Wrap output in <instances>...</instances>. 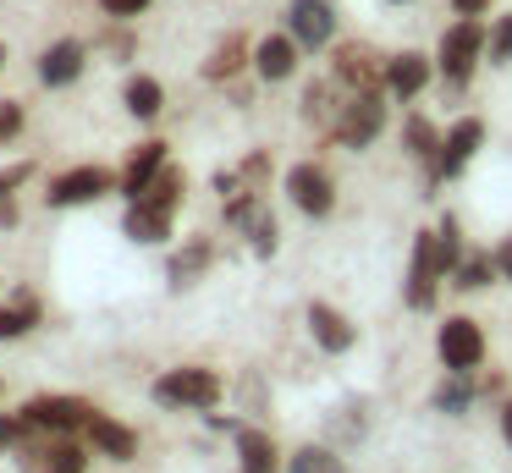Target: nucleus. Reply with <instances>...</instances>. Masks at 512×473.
Listing matches in <instances>:
<instances>
[{
  "instance_id": "obj_37",
  "label": "nucleus",
  "mask_w": 512,
  "mask_h": 473,
  "mask_svg": "<svg viewBox=\"0 0 512 473\" xmlns=\"http://www.w3.org/2000/svg\"><path fill=\"white\" fill-rule=\"evenodd\" d=\"M452 11H457V17H485L490 0H452Z\"/></svg>"
},
{
  "instance_id": "obj_39",
  "label": "nucleus",
  "mask_w": 512,
  "mask_h": 473,
  "mask_svg": "<svg viewBox=\"0 0 512 473\" xmlns=\"http://www.w3.org/2000/svg\"><path fill=\"white\" fill-rule=\"evenodd\" d=\"M501 435H507V446H512V402L501 407Z\"/></svg>"
},
{
  "instance_id": "obj_8",
  "label": "nucleus",
  "mask_w": 512,
  "mask_h": 473,
  "mask_svg": "<svg viewBox=\"0 0 512 473\" xmlns=\"http://www.w3.org/2000/svg\"><path fill=\"white\" fill-rule=\"evenodd\" d=\"M287 193H292V204H298L303 215H314V220H325L336 209V182H331V171L314 165V160H303V165L287 171Z\"/></svg>"
},
{
  "instance_id": "obj_34",
  "label": "nucleus",
  "mask_w": 512,
  "mask_h": 473,
  "mask_svg": "<svg viewBox=\"0 0 512 473\" xmlns=\"http://www.w3.org/2000/svg\"><path fill=\"white\" fill-rule=\"evenodd\" d=\"M28 171H34L28 160H17V165H6V171H0V204H12V193L28 182Z\"/></svg>"
},
{
  "instance_id": "obj_12",
  "label": "nucleus",
  "mask_w": 512,
  "mask_h": 473,
  "mask_svg": "<svg viewBox=\"0 0 512 473\" xmlns=\"http://www.w3.org/2000/svg\"><path fill=\"white\" fill-rule=\"evenodd\" d=\"M435 281H441V264H435V231H419V242H413V264H408V308H430L435 303Z\"/></svg>"
},
{
  "instance_id": "obj_19",
  "label": "nucleus",
  "mask_w": 512,
  "mask_h": 473,
  "mask_svg": "<svg viewBox=\"0 0 512 473\" xmlns=\"http://www.w3.org/2000/svg\"><path fill=\"white\" fill-rule=\"evenodd\" d=\"M309 330H314V341H320L325 352H347V347H353V325H347V314H342V308H331V303H309Z\"/></svg>"
},
{
  "instance_id": "obj_21",
  "label": "nucleus",
  "mask_w": 512,
  "mask_h": 473,
  "mask_svg": "<svg viewBox=\"0 0 512 473\" xmlns=\"http://www.w3.org/2000/svg\"><path fill=\"white\" fill-rule=\"evenodd\" d=\"M89 440L105 451V457H116V462H133V457H138V435H133L127 424H116V418H105V413H94Z\"/></svg>"
},
{
  "instance_id": "obj_2",
  "label": "nucleus",
  "mask_w": 512,
  "mask_h": 473,
  "mask_svg": "<svg viewBox=\"0 0 512 473\" xmlns=\"http://www.w3.org/2000/svg\"><path fill=\"white\" fill-rule=\"evenodd\" d=\"M221 374L215 369H199V363H182V369H166L155 380V402H171V407H215L221 402Z\"/></svg>"
},
{
  "instance_id": "obj_27",
  "label": "nucleus",
  "mask_w": 512,
  "mask_h": 473,
  "mask_svg": "<svg viewBox=\"0 0 512 473\" xmlns=\"http://www.w3.org/2000/svg\"><path fill=\"white\" fill-rule=\"evenodd\" d=\"M402 143H408L413 160H430V165H435V154H441V132H435L424 116H408V127H402Z\"/></svg>"
},
{
  "instance_id": "obj_35",
  "label": "nucleus",
  "mask_w": 512,
  "mask_h": 473,
  "mask_svg": "<svg viewBox=\"0 0 512 473\" xmlns=\"http://www.w3.org/2000/svg\"><path fill=\"white\" fill-rule=\"evenodd\" d=\"M17 132H23V105H17V99H6V105H0V143H12Z\"/></svg>"
},
{
  "instance_id": "obj_29",
  "label": "nucleus",
  "mask_w": 512,
  "mask_h": 473,
  "mask_svg": "<svg viewBox=\"0 0 512 473\" xmlns=\"http://www.w3.org/2000/svg\"><path fill=\"white\" fill-rule=\"evenodd\" d=\"M457 259H463V237H457V220L446 215L441 226H435V264H441V275H452Z\"/></svg>"
},
{
  "instance_id": "obj_24",
  "label": "nucleus",
  "mask_w": 512,
  "mask_h": 473,
  "mask_svg": "<svg viewBox=\"0 0 512 473\" xmlns=\"http://www.w3.org/2000/svg\"><path fill=\"white\" fill-rule=\"evenodd\" d=\"M204 270H210V242H204V237H193L188 248H182L177 259H171V286H177V292H188V286L199 281Z\"/></svg>"
},
{
  "instance_id": "obj_14",
  "label": "nucleus",
  "mask_w": 512,
  "mask_h": 473,
  "mask_svg": "<svg viewBox=\"0 0 512 473\" xmlns=\"http://www.w3.org/2000/svg\"><path fill=\"white\" fill-rule=\"evenodd\" d=\"M83 61H89L83 39H56L45 55H39V83H50V88L78 83V77H83Z\"/></svg>"
},
{
  "instance_id": "obj_28",
  "label": "nucleus",
  "mask_w": 512,
  "mask_h": 473,
  "mask_svg": "<svg viewBox=\"0 0 512 473\" xmlns=\"http://www.w3.org/2000/svg\"><path fill=\"white\" fill-rule=\"evenodd\" d=\"M287 473H347V468H342V457H336V451H325V446H303V451H292Z\"/></svg>"
},
{
  "instance_id": "obj_3",
  "label": "nucleus",
  "mask_w": 512,
  "mask_h": 473,
  "mask_svg": "<svg viewBox=\"0 0 512 473\" xmlns=\"http://www.w3.org/2000/svg\"><path fill=\"white\" fill-rule=\"evenodd\" d=\"M435 352H441L446 374H474L485 363V330H479V319L452 314L441 325V336H435Z\"/></svg>"
},
{
  "instance_id": "obj_22",
  "label": "nucleus",
  "mask_w": 512,
  "mask_h": 473,
  "mask_svg": "<svg viewBox=\"0 0 512 473\" xmlns=\"http://www.w3.org/2000/svg\"><path fill=\"white\" fill-rule=\"evenodd\" d=\"M122 105L133 110L138 121H155L160 110H166V88H160V77H144L138 72L133 83H127V94H122Z\"/></svg>"
},
{
  "instance_id": "obj_38",
  "label": "nucleus",
  "mask_w": 512,
  "mask_h": 473,
  "mask_svg": "<svg viewBox=\"0 0 512 473\" xmlns=\"http://www.w3.org/2000/svg\"><path fill=\"white\" fill-rule=\"evenodd\" d=\"M496 270H501V281H512V237L496 248Z\"/></svg>"
},
{
  "instance_id": "obj_16",
  "label": "nucleus",
  "mask_w": 512,
  "mask_h": 473,
  "mask_svg": "<svg viewBox=\"0 0 512 473\" xmlns=\"http://www.w3.org/2000/svg\"><path fill=\"white\" fill-rule=\"evenodd\" d=\"M424 83H430V61L419 50H402L386 61V94L391 99H419Z\"/></svg>"
},
{
  "instance_id": "obj_40",
  "label": "nucleus",
  "mask_w": 512,
  "mask_h": 473,
  "mask_svg": "<svg viewBox=\"0 0 512 473\" xmlns=\"http://www.w3.org/2000/svg\"><path fill=\"white\" fill-rule=\"evenodd\" d=\"M0 66H6V44H0Z\"/></svg>"
},
{
  "instance_id": "obj_4",
  "label": "nucleus",
  "mask_w": 512,
  "mask_h": 473,
  "mask_svg": "<svg viewBox=\"0 0 512 473\" xmlns=\"http://www.w3.org/2000/svg\"><path fill=\"white\" fill-rule=\"evenodd\" d=\"M94 413H100V407H94L89 396H34V402L23 407V418L34 429H45V435H78V429L94 424Z\"/></svg>"
},
{
  "instance_id": "obj_10",
  "label": "nucleus",
  "mask_w": 512,
  "mask_h": 473,
  "mask_svg": "<svg viewBox=\"0 0 512 473\" xmlns=\"http://www.w3.org/2000/svg\"><path fill=\"white\" fill-rule=\"evenodd\" d=\"M479 143H485V121H479V116H463V121H457V127L441 138V154H435V176H441V182H446V176H457V171H463V165L479 154Z\"/></svg>"
},
{
  "instance_id": "obj_30",
  "label": "nucleus",
  "mask_w": 512,
  "mask_h": 473,
  "mask_svg": "<svg viewBox=\"0 0 512 473\" xmlns=\"http://www.w3.org/2000/svg\"><path fill=\"white\" fill-rule=\"evenodd\" d=\"M485 61H496V66H507V61H512V17H501L496 28H490V39H485Z\"/></svg>"
},
{
  "instance_id": "obj_25",
  "label": "nucleus",
  "mask_w": 512,
  "mask_h": 473,
  "mask_svg": "<svg viewBox=\"0 0 512 473\" xmlns=\"http://www.w3.org/2000/svg\"><path fill=\"white\" fill-rule=\"evenodd\" d=\"M496 253H463V259L452 264V286H463V292H479V286L496 281Z\"/></svg>"
},
{
  "instance_id": "obj_7",
  "label": "nucleus",
  "mask_w": 512,
  "mask_h": 473,
  "mask_svg": "<svg viewBox=\"0 0 512 473\" xmlns=\"http://www.w3.org/2000/svg\"><path fill=\"white\" fill-rule=\"evenodd\" d=\"M116 193V171H105V165H72V171H61L56 182H50L45 204L50 209H78V204H94V198Z\"/></svg>"
},
{
  "instance_id": "obj_6",
  "label": "nucleus",
  "mask_w": 512,
  "mask_h": 473,
  "mask_svg": "<svg viewBox=\"0 0 512 473\" xmlns=\"http://www.w3.org/2000/svg\"><path fill=\"white\" fill-rule=\"evenodd\" d=\"M331 83H342L347 94H386V61L369 44H336Z\"/></svg>"
},
{
  "instance_id": "obj_26",
  "label": "nucleus",
  "mask_w": 512,
  "mask_h": 473,
  "mask_svg": "<svg viewBox=\"0 0 512 473\" xmlns=\"http://www.w3.org/2000/svg\"><path fill=\"white\" fill-rule=\"evenodd\" d=\"M182 187H188V176H182L177 165H166V171H160V176H155V182H149L138 198H144V204H160V209H171V215H177V204H182Z\"/></svg>"
},
{
  "instance_id": "obj_41",
  "label": "nucleus",
  "mask_w": 512,
  "mask_h": 473,
  "mask_svg": "<svg viewBox=\"0 0 512 473\" xmlns=\"http://www.w3.org/2000/svg\"><path fill=\"white\" fill-rule=\"evenodd\" d=\"M391 6H408V0H391Z\"/></svg>"
},
{
  "instance_id": "obj_33",
  "label": "nucleus",
  "mask_w": 512,
  "mask_h": 473,
  "mask_svg": "<svg viewBox=\"0 0 512 473\" xmlns=\"http://www.w3.org/2000/svg\"><path fill=\"white\" fill-rule=\"evenodd\" d=\"M28 435H34V424H28L23 413H6V418H0V451H6V446H23Z\"/></svg>"
},
{
  "instance_id": "obj_1",
  "label": "nucleus",
  "mask_w": 512,
  "mask_h": 473,
  "mask_svg": "<svg viewBox=\"0 0 512 473\" xmlns=\"http://www.w3.org/2000/svg\"><path fill=\"white\" fill-rule=\"evenodd\" d=\"M485 39H490V33L479 28V17H457L452 28L441 33V50H435V61H441L446 83H457V88H463L468 77H474L479 55H485Z\"/></svg>"
},
{
  "instance_id": "obj_31",
  "label": "nucleus",
  "mask_w": 512,
  "mask_h": 473,
  "mask_svg": "<svg viewBox=\"0 0 512 473\" xmlns=\"http://www.w3.org/2000/svg\"><path fill=\"white\" fill-rule=\"evenodd\" d=\"M248 226H254V253H259V259H270V253H276V215L259 204V215L248 220Z\"/></svg>"
},
{
  "instance_id": "obj_11",
  "label": "nucleus",
  "mask_w": 512,
  "mask_h": 473,
  "mask_svg": "<svg viewBox=\"0 0 512 473\" xmlns=\"http://www.w3.org/2000/svg\"><path fill=\"white\" fill-rule=\"evenodd\" d=\"M23 468H34V473H83L89 468V451L78 446V435H56V440H45V446H28Z\"/></svg>"
},
{
  "instance_id": "obj_36",
  "label": "nucleus",
  "mask_w": 512,
  "mask_h": 473,
  "mask_svg": "<svg viewBox=\"0 0 512 473\" xmlns=\"http://www.w3.org/2000/svg\"><path fill=\"white\" fill-rule=\"evenodd\" d=\"M111 17H138V11H149V0H100Z\"/></svg>"
},
{
  "instance_id": "obj_15",
  "label": "nucleus",
  "mask_w": 512,
  "mask_h": 473,
  "mask_svg": "<svg viewBox=\"0 0 512 473\" xmlns=\"http://www.w3.org/2000/svg\"><path fill=\"white\" fill-rule=\"evenodd\" d=\"M166 165H171V160H166V143H160V138H149V143H138V149H133L127 171L116 176V187H122L127 198H138V193H144V187L155 182L160 171H166Z\"/></svg>"
},
{
  "instance_id": "obj_20",
  "label": "nucleus",
  "mask_w": 512,
  "mask_h": 473,
  "mask_svg": "<svg viewBox=\"0 0 512 473\" xmlns=\"http://www.w3.org/2000/svg\"><path fill=\"white\" fill-rule=\"evenodd\" d=\"M243 66H248V33H226L210 50V61H204V77H210V83H232Z\"/></svg>"
},
{
  "instance_id": "obj_5",
  "label": "nucleus",
  "mask_w": 512,
  "mask_h": 473,
  "mask_svg": "<svg viewBox=\"0 0 512 473\" xmlns=\"http://www.w3.org/2000/svg\"><path fill=\"white\" fill-rule=\"evenodd\" d=\"M380 127H386V105H380V94H353L342 110H336L331 138L342 143V149H369V143L380 138Z\"/></svg>"
},
{
  "instance_id": "obj_23",
  "label": "nucleus",
  "mask_w": 512,
  "mask_h": 473,
  "mask_svg": "<svg viewBox=\"0 0 512 473\" xmlns=\"http://www.w3.org/2000/svg\"><path fill=\"white\" fill-rule=\"evenodd\" d=\"M34 325H39V297H28V292H12V303L0 308V341H17V336H28Z\"/></svg>"
},
{
  "instance_id": "obj_18",
  "label": "nucleus",
  "mask_w": 512,
  "mask_h": 473,
  "mask_svg": "<svg viewBox=\"0 0 512 473\" xmlns=\"http://www.w3.org/2000/svg\"><path fill=\"white\" fill-rule=\"evenodd\" d=\"M237 468L243 473H281V451L265 429H237Z\"/></svg>"
},
{
  "instance_id": "obj_32",
  "label": "nucleus",
  "mask_w": 512,
  "mask_h": 473,
  "mask_svg": "<svg viewBox=\"0 0 512 473\" xmlns=\"http://www.w3.org/2000/svg\"><path fill=\"white\" fill-rule=\"evenodd\" d=\"M457 385H446L441 396H435V407H441V413H463L468 402H474V385H468V374H452Z\"/></svg>"
},
{
  "instance_id": "obj_13",
  "label": "nucleus",
  "mask_w": 512,
  "mask_h": 473,
  "mask_svg": "<svg viewBox=\"0 0 512 473\" xmlns=\"http://www.w3.org/2000/svg\"><path fill=\"white\" fill-rule=\"evenodd\" d=\"M298 50L303 44L292 39V33H270V39L254 44V72L265 77V83H287V77L298 72Z\"/></svg>"
},
{
  "instance_id": "obj_9",
  "label": "nucleus",
  "mask_w": 512,
  "mask_h": 473,
  "mask_svg": "<svg viewBox=\"0 0 512 473\" xmlns=\"http://www.w3.org/2000/svg\"><path fill=\"white\" fill-rule=\"evenodd\" d=\"M281 17H287V33L303 44V50H325V44H331V33H336L331 0H292Z\"/></svg>"
},
{
  "instance_id": "obj_17",
  "label": "nucleus",
  "mask_w": 512,
  "mask_h": 473,
  "mask_svg": "<svg viewBox=\"0 0 512 473\" xmlns=\"http://www.w3.org/2000/svg\"><path fill=\"white\" fill-rule=\"evenodd\" d=\"M122 231H127L133 242H144V248H155V242H166V237H171V209H160V204H144V198H133V209H127Z\"/></svg>"
}]
</instances>
